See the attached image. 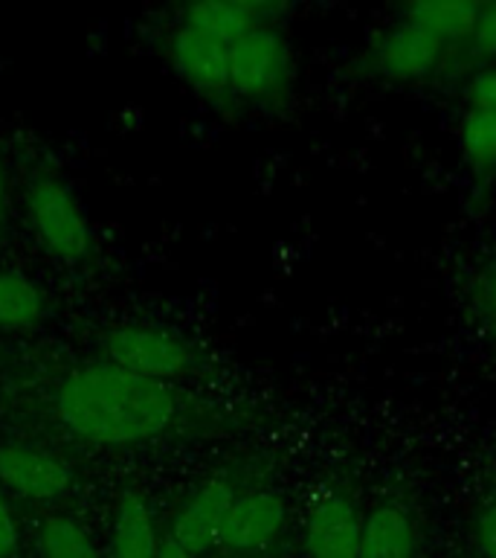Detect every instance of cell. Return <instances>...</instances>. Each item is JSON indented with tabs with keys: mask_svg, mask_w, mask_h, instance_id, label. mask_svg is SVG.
<instances>
[{
	"mask_svg": "<svg viewBox=\"0 0 496 558\" xmlns=\"http://www.w3.org/2000/svg\"><path fill=\"white\" fill-rule=\"evenodd\" d=\"M55 410L61 422L87 442L137 445L169 427L174 396L163 381L111 364L70 375L59 387Z\"/></svg>",
	"mask_w": 496,
	"mask_h": 558,
	"instance_id": "1",
	"label": "cell"
},
{
	"mask_svg": "<svg viewBox=\"0 0 496 558\" xmlns=\"http://www.w3.org/2000/svg\"><path fill=\"white\" fill-rule=\"evenodd\" d=\"M29 221L38 242L61 262H82L90 251V227L73 198V192L59 181L41 178L26 195Z\"/></svg>",
	"mask_w": 496,
	"mask_h": 558,
	"instance_id": "2",
	"label": "cell"
},
{
	"mask_svg": "<svg viewBox=\"0 0 496 558\" xmlns=\"http://www.w3.org/2000/svg\"><path fill=\"white\" fill-rule=\"evenodd\" d=\"M104 352L113 366L142 375L151 381H165L189 366V349L169 331L148 326H122L104 338Z\"/></svg>",
	"mask_w": 496,
	"mask_h": 558,
	"instance_id": "3",
	"label": "cell"
},
{
	"mask_svg": "<svg viewBox=\"0 0 496 558\" xmlns=\"http://www.w3.org/2000/svg\"><path fill=\"white\" fill-rule=\"evenodd\" d=\"M287 70H290L287 44L270 26H256L252 33L230 44V87L235 94H270L285 82Z\"/></svg>",
	"mask_w": 496,
	"mask_h": 558,
	"instance_id": "4",
	"label": "cell"
},
{
	"mask_svg": "<svg viewBox=\"0 0 496 558\" xmlns=\"http://www.w3.org/2000/svg\"><path fill=\"white\" fill-rule=\"evenodd\" d=\"M360 532L363 523L346 497L337 492L313 495L305 518V544L313 558H357Z\"/></svg>",
	"mask_w": 496,
	"mask_h": 558,
	"instance_id": "5",
	"label": "cell"
},
{
	"mask_svg": "<svg viewBox=\"0 0 496 558\" xmlns=\"http://www.w3.org/2000/svg\"><path fill=\"white\" fill-rule=\"evenodd\" d=\"M0 483L26 500H55L67 492L73 474L52 453L29 445H0Z\"/></svg>",
	"mask_w": 496,
	"mask_h": 558,
	"instance_id": "6",
	"label": "cell"
},
{
	"mask_svg": "<svg viewBox=\"0 0 496 558\" xmlns=\"http://www.w3.org/2000/svg\"><path fill=\"white\" fill-rule=\"evenodd\" d=\"M233 500V488H230V483H224V480H209V483H203V486L181 506V512L174 518V544H181L183 549H189L191 556H195V553H203V549H209L212 544H218V541H221V530H224L226 512H230Z\"/></svg>",
	"mask_w": 496,
	"mask_h": 558,
	"instance_id": "7",
	"label": "cell"
},
{
	"mask_svg": "<svg viewBox=\"0 0 496 558\" xmlns=\"http://www.w3.org/2000/svg\"><path fill=\"white\" fill-rule=\"evenodd\" d=\"M172 64L189 85L200 90L230 87V44L183 24L172 35Z\"/></svg>",
	"mask_w": 496,
	"mask_h": 558,
	"instance_id": "8",
	"label": "cell"
},
{
	"mask_svg": "<svg viewBox=\"0 0 496 558\" xmlns=\"http://www.w3.org/2000/svg\"><path fill=\"white\" fill-rule=\"evenodd\" d=\"M282 523H285V504L276 495L256 492V495L235 497L221 530V544L230 549H259L276 538Z\"/></svg>",
	"mask_w": 496,
	"mask_h": 558,
	"instance_id": "9",
	"label": "cell"
},
{
	"mask_svg": "<svg viewBox=\"0 0 496 558\" xmlns=\"http://www.w3.org/2000/svg\"><path fill=\"white\" fill-rule=\"evenodd\" d=\"M442 56V41L421 26L404 24L392 26L389 33L381 35L374 44V61L381 73L392 78H418L435 68Z\"/></svg>",
	"mask_w": 496,
	"mask_h": 558,
	"instance_id": "10",
	"label": "cell"
},
{
	"mask_svg": "<svg viewBox=\"0 0 496 558\" xmlns=\"http://www.w3.org/2000/svg\"><path fill=\"white\" fill-rule=\"evenodd\" d=\"M264 7L250 0H203L186 12V26L212 35L218 41L235 44L261 26Z\"/></svg>",
	"mask_w": 496,
	"mask_h": 558,
	"instance_id": "11",
	"label": "cell"
},
{
	"mask_svg": "<svg viewBox=\"0 0 496 558\" xmlns=\"http://www.w3.org/2000/svg\"><path fill=\"white\" fill-rule=\"evenodd\" d=\"M157 553L160 541L151 509L134 492L122 495L113 518V558H157Z\"/></svg>",
	"mask_w": 496,
	"mask_h": 558,
	"instance_id": "12",
	"label": "cell"
},
{
	"mask_svg": "<svg viewBox=\"0 0 496 558\" xmlns=\"http://www.w3.org/2000/svg\"><path fill=\"white\" fill-rule=\"evenodd\" d=\"M412 523L395 506H381L363 521L357 558H412Z\"/></svg>",
	"mask_w": 496,
	"mask_h": 558,
	"instance_id": "13",
	"label": "cell"
},
{
	"mask_svg": "<svg viewBox=\"0 0 496 558\" xmlns=\"http://www.w3.org/2000/svg\"><path fill=\"white\" fill-rule=\"evenodd\" d=\"M482 7L464 3V0H421L407 9L409 24L421 26L438 41L444 38H464L476 33Z\"/></svg>",
	"mask_w": 496,
	"mask_h": 558,
	"instance_id": "14",
	"label": "cell"
},
{
	"mask_svg": "<svg viewBox=\"0 0 496 558\" xmlns=\"http://www.w3.org/2000/svg\"><path fill=\"white\" fill-rule=\"evenodd\" d=\"M44 296L21 270H0V329H29L41 320Z\"/></svg>",
	"mask_w": 496,
	"mask_h": 558,
	"instance_id": "15",
	"label": "cell"
},
{
	"mask_svg": "<svg viewBox=\"0 0 496 558\" xmlns=\"http://www.w3.org/2000/svg\"><path fill=\"white\" fill-rule=\"evenodd\" d=\"M38 541L44 558H99L90 535L70 518H47Z\"/></svg>",
	"mask_w": 496,
	"mask_h": 558,
	"instance_id": "16",
	"label": "cell"
},
{
	"mask_svg": "<svg viewBox=\"0 0 496 558\" xmlns=\"http://www.w3.org/2000/svg\"><path fill=\"white\" fill-rule=\"evenodd\" d=\"M461 148L473 166L496 163V111L470 108L461 122Z\"/></svg>",
	"mask_w": 496,
	"mask_h": 558,
	"instance_id": "17",
	"label": "cell"
},
{
	"mask_svg": "<svg viewBox=\"0 0 496 558\" xmlns=\"http://www.w3.org/2000/svg\"><path fill=\"white\" fill-rule=\"evenodd\" d=\"M468 96L473 108H487V111H496V68L482 70L468 87Z\"/></svg>",
	"mask_w": 496,
	"mask_h": 558,
	"instance_id": "18",
	"label": "cell"
},
{
	"mask_svg": "<svg viewBox=\"0 0 496 558\" xmlns=\"http://www.w3.org/2000/svg\"><path fill=\"white\" fill-rule=\"evenodd\" d=\"M473 41H476V47L482 52H491V56H496V3H487V7H482V15H479Z\"/></svg>",
	"mask_w": 496,
	"mask_h": 558,
	"instance_id": "19",
	"label": "cell"
},
{
	"mask_svg": "<svg viewBox=\"0 0 496 558\" xmlns=\"http://www.w3.org/2000/svg\"><path fill=\"white\" fill-rule=\"evenodd\" d=\"M476 544L485 558H496V504H491L476 521Z\"/></svg>",
	"mask_w": 496,
	"mask_h": 558,
	"instance_id": "20",
	"label": "cell"
},
{
	"mask_svg": "<svg viewBox=\"0 0 496 558\" xmlns=\"http://www.w3.org/2000/svg\"><path fill=\"white\" fill-rule=\"evenodd\" d=\"M17 547V530H15V518L9 512L7 500L0 495V558H12Z\"/></svg>",
	"mask_w": 496,
	"mask_h": 558,
	"instance_id": "21",
	"label": "cell"
},
{
	"mask_svg": "<svg viewBox=\"0 0 496 558\" xmlns=\"http://www.w3.org/2000/svg\"><path fill=\"white\" fill-rule=\"evenodd\" d=\"M157 558H195V556H191L189 549H183L181 544H174V541L169 538L160 544V553H157Z\"/></svg>",
	"mask_w": 496,
	"mask_h": 558,
	"instance_id": "22",
	"label": "cell"
},
{
	"mask_svg": "<svg viewBox=\"0 0 496 558\" xmlns=\"http://www.w3.org/2000/svg\"><path fill=\"white\" fill-rule=\"evenodd\" d=\"M7 207V174H3V163H0V216Z\"/></svg>",
	"mask_w": 496,
	"mask_h": 558,
	"instance_id": "23",
	"label": "cell"
},
{
	"mask_svg": "<svg viewBox=\"0 0 496 558\" xmlns=\"http://www.w3.org/2000/svg\"><path fill=\"white\" fill-rule=\"evenodd\" d=\"M491 308H494V314H496V279L491 282Z\"/></svg>",
	"mask_w": 496,
	"mask_h": 558,
	"instance_id": "24",
	"label": "cell"
}]
</instances>
